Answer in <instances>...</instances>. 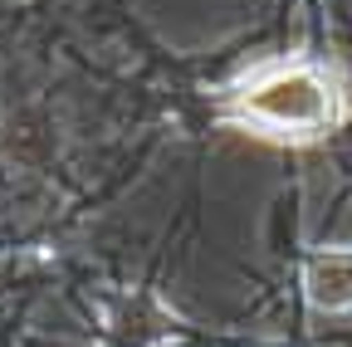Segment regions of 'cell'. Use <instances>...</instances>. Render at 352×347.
Wrapping results in <instances>:
<instances>
[{
    "instance_id": "1",
    "label": "cell",
    "mask_w": 352,
    "mask_h": 347,
    "mask_svg": "<svg viewBox=\"0 0 352 347\" xmlns=\"http://www.w3.org/2000/svg\"><path fill=\"white\" fill-rule=\"evenodd\" d=\"M240 117L250 127H264L274 137H318L333 122V83L308 69V64H284L245 83V93L235 98Z\"/></svg>"
},
{
    "instance_id": "2",
    "label": "cell",
    "mask_w": 352,
    "mask_h": 347,
    "mask_svg": "<svg viewBox=\"0 0 352 347\" xmlns=\"http://www.w3.org/2000/svg\"><path fill=\"white\" fill-rule=\"evenodd\" d=\"M303 293L314 309L328 313L352 309V249H318L303 265Z\"/></svg>"
}]
</instances>
